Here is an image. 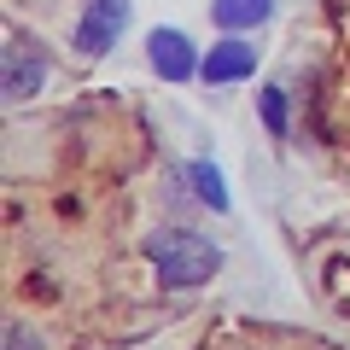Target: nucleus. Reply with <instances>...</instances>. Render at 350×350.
I'll list each match as a JSON object with an SVG mask.
<instances>
[{"mask_svg":"<svg viewBox=\"0 0 350 350\" xmlns=\"http://www.w3.org/2000/svg\"><path fill=\"white\" fill-rule=\"evenodd\" d=\"M187 181H193V199H199V204H211L216 216H222L228 204H234V199H228V187H222V170H216V163L193 158V163H187Z\"/></svg>","mask_w":350,"mask_h":350,"instance_id":"7","label":"nucleus"},{"mask_svg":"<svg viewBox=\"0 0 350 350\" xmlns=\"http://www.w3.org/2000/svg\"><path fill=\"white\" fill-rule=\"evenodd\" d=\"M211 18L228 36H245V29H262L275 18V0H211Z\"/></svg>","mask_w":350,"mask_h":350,"instance_id":"6","label":"nucleus"},{"mask_svg":"<svg viewBox=\"0 0 350 350\" xmlns=\"http://www.w3.org/2000/svg\"><path fill=\"white\" fill-rule=\"evenodd\" d=\"M146 59H152V70L163 76V82H193L199 76V47H193L181 29H152L146 36Z\"/></svg>","mask_w":350,"mask_h":350,"instance_id":"4","label":"nucleus"},{"mask_svg":"<svg viewBox=\"0 0 350 350\" xmlns=\"http://www.w3.org/2000/svg\"><path fill=\"white\" fill-rule=\"evenodd\" d=\"M41 82H47V59H41V47L24 41V36H12V41H6V59H0V88H6V100H12V105L36 100Z\"/></svg>","mask_w":350,"mask_h":350,"instance_id":"3","label":"nucleus"},{"mask_svg":"<svg viewBox=\"0 0 350 350\" xmlns=\"http://www.w3.org/2000/svg\"><path fill=\"white\" fill-rule=\"evenodd\" d=\"M129 24V0H82V18H76V53H88V59H100V53L117 47V36H123Z\"/></svg>","mask_w":350,"mask_h":350,"instance_id":"2","label":"nucleus"},{"mask_svg":"<svg viewBox=\"0 0 350 350\" xmlns=\"http://www.w3.org/2000/svg\"><path fill=\"white\" fill-rule=\"evenodd\" d=\"M6 350H36V338H29V333H24V327H18V321H12V327H6Z\"/></svg>","mask_w":350,"mask_h":350,"instance_id":"9","label":"nucleus"},{"mask_svg":"<svg viewBox=\"0 0 350 350\" xmlns=\"http://www.w3.org/2000/svg\"><path fill=\"white\" fill-rule=\"evenodd\" d=\"M257 70V47H251L245 36H228V41H216L211 53H204V64H199V76L211 88H228V82H245V76Z\"/></svg>","mask_w":350,"mask_h":350,"instance_id":"5","label":"nucleus"},{"mask_svg":"<svg viewBox=\"0 0 350 350\" xmlns=\"http://www.w3.org/2000/svg\"><path fill=\"white\" fill-rule=\"evenodd\" d=\"M146 262H152V275L170 292H193V286H204V280H216L222 245L204 239V234H193V228H158V234H146Z\"/></svg>","mask_w":350,"mask_h":350,"instance_id":"1","label":"nucleus"},{"mask_svg":"<svg viewBox=\"0 0 350 350\" xmlns=\"http://www.w3.org/2000/svg\"><path fill=\"white\" fill-rule=\"evenodd\" d=\"M257 117H262V129H269V140H286L292 135V105H286V88H280V82H269L257 94Z\"/></svg>","mask_w":350,"mask_h":350,"instance_id":"8","label":"nucleus"}]
</instances>
